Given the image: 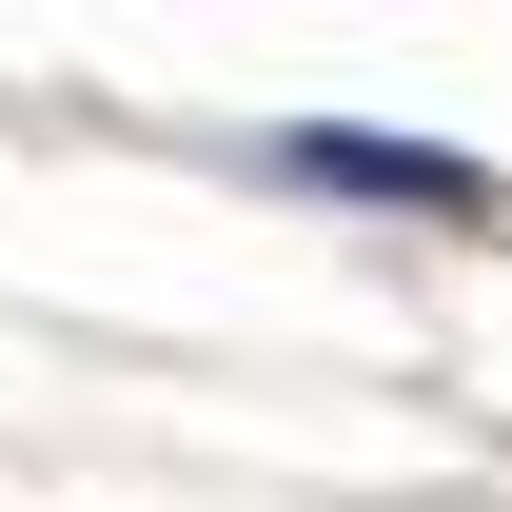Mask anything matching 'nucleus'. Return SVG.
<instances>
[{
	"instance_id": "obj_1",
	"label": "nucleus",
	"mask_w": 512,
	"mask_h": 512,
	"mask_svg": "<svg viewBox=\"0 0 512 512\" xmlns=\"http://www.w3.org/2000/svg\"><path fill=\"white\" fill-rule=\"evenodd\" d=\"M276 178H316V197H375V217H512V178H493V158H434V138H355V119L276 138Z\"/></svg>"
}]
</instances>
